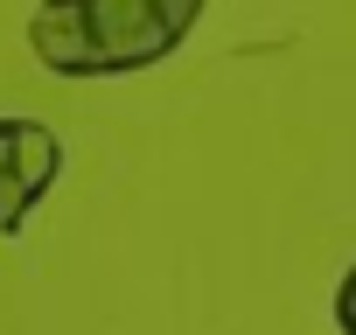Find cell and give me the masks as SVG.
Returning a JSON list of instances; mask_svg holds the SVG:
<instances>
[{
	"mask_svg": "<svg viewBox=\"0 0 356 335\" xmlns=\"http://www.w3.org/2000/svg\"><path fill=\"white\" fill-rule=\"evenodd\" d=\"M210 0H35L29 56L49 77H133L196 35Z\"/></svg>",
	"mask_w": 356,
	"mask_h": 335,
	"instance_id": "1",
	"label": "cell"
},
{
	"mask_svg": "<svg viewBox=\"0 0 356 335\" xmlns=\"http://www.w3.org/2000/svg\"><path fill=\"white\" fill-rule=\"evenodd\" d=\"M63 175V140L42 119H0V238H15Z\"/></svg>",
	"mask_w": 356,
	"mask_h": 335,
	"instance_id": "2",
	"label": "cell"
},
{
	"mask_svg": "<svg viewBox=\"0 0 356 335\" xmlns=\"http://www.w3.org/2000/svg\"><path fill=\"white\" fill-rule=\"evenodd\" d=\"M335 328L342 335H356V265L342 272V286H335Z\"/></svg>",
	"mask_w": 356,
	"mask_h": 335,
	"instance_id": "3",
	"label": "cell"
}]
</instances>
